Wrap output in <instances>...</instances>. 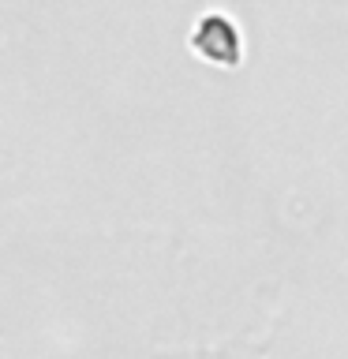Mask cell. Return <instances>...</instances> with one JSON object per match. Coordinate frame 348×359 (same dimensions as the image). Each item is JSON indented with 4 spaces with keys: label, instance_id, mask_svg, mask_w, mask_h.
Masks as SVG:
<instances>
[{
    "label": "cell",
    "instance_id": "cell-1",
    "mask_svg": "<svg viewBox=\"0 0 348 359\" xmlns=\"http://www.w3.org/2000/svg\"><path fill=\"white\" fill-rule=\"evenodd\" d=\"M195 49L202 56H210L213 64H236V53H240V41H236L232 22H225L218 15L202 19V27L195 34Z\"/></svg>",
    "mask_w": 348,
    "mask_h": 359
}]
</instances>
